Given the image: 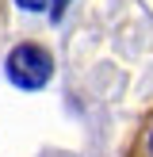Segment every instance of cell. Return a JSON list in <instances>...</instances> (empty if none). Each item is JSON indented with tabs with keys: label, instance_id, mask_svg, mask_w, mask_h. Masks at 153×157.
I'll list each match as a JSON object with an SVG mask.
<instances>
[{
	"label": "cell",
	"instance_id": "obj_1",
	"mask_svg": "<svg viewBox=\"0 0 153 157\" xmlns=\"http://www.w3.org/2000/svg\"><path fill=\"white\" fill-rule=\"evenodd\" d=\"M54 73V54L42 42H19L8 54V77L19 88H42Z\"/></svg>",
	"mask_w": 153,
	"mask_h": 157
},
{
	"label": "cell",
	"instance_id": "obj_2",
	"mask_svg": "<svg viewBox=\"0 0 153 157\" xmlns=\"http://www.w3.org/2000/svg\"><path fill=\"white\" fill-rule=\"evenodd\" d=\"M122 157H153V107L142 111V119H138V127H134V134H130Z\"/></svg>",
	"mask_w": 153,
	"mask_h": 157
},
{
	"label": "cell",
	"instance_id": "obj_3",
	"mask_svg": "<svg viewBox=\"0 0 153 157\" xmlns=\"http://www.w3.org/2000/svg\"><path fill=\"white\" fill-rule=\"evenodd\" d=\"M19 4H23V8H31V12H35V8H42L46 0H19Z\"/></svg>",
	"mask_w": 153,
	"mask_h": 157
},
{
	"label": "cell",
	"instance_id": "obj_4",
	"mask_svg": "<svg viewBox=\"0 0 153 157\" xmlns=\"http://www.w3.org/2000/svg\"><path fill=\"white\" fill-rule=\"evenodd\" d=\"M4 15H8V0H0V27H4Z\"/></svg>",
	"mask_w": 153,
	"mask_h": 157
}]
</instances>
